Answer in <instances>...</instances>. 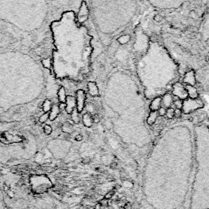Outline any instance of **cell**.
<instances>
[{"label": "cell", "instance_id": "6da1fadb", "mask_svg": "<svg viewBox=\"0 0 209 209\" xmlns=\"http://www.w3.org/2000/svg\"><path fill=\"white\" fill-rule=\"evenodd\" d=\"M204 107L203 101L199 99H185L183 101V112L185 114L190 113L195 109Z\"/></svg>", "mask_w": 209, "mask_h": 209}, {"label": "cell", "instance_id": "7a4b0ae2", "mask_svg": "<svg viewBox=\"0 0 209 209\" xmlns=\"http://www.w3.org/2000/svg\"><path fill=\"white\" fill-rule=\"evenodd\" d=\"M172 94L176 97L180 98V100H185L187 99V96H188V93L185 89V86L180 83H176L173 85Z\"/></svg>", "mask_w": 209, "mask_h": 209}, {"label": "cell", "instance_id": "3957f363", "mask_svg": "<svg viewBox=\"0 0 209 209\" xmlns=\"http://www.w3.org/2000/svg\"><path fill=\"white\" fill-rule=\"evenodd\" d=\"M76 109L78 112L80 114L81 112L83 110L85 107V100H86V94L84 91L78 90L76 92Z\"/></svg>", "mask_w": 209, "mask_h": 209}, {"label": "cell", "instance_id": "277c9868", "mask_svg": "<svg viewBox=\"0 0 209 209\" xmlns=\"http://www.w3.org/2000/svg\"><path fill=\"white\" fill-rule=\"evenodd\" d=\"M66 104V113L67 114H71L73 110L76 108V100H75V98L71 96H67Z\"/></svg>", "mask_w": 209, "mask_h": 209}, {"label": "cell", "instance_id": "5b68a950", "mask_svg": "<svg viewBox=\"0 0 209 209\" xmlns=\"http://www.w3.org/2000/svg\"><path fill=\"white\" fill-rule=\"evenodd\" d=\"M162 104H163V107H164L165 109L167 108H171V104H173V99H172V96L171 94L169 93H167L165 95L163 96V97L162 98Z\"/></svg>", "mask_w": 209, "mask_h": 209}, {"label": "cell", "instance_id": "8992f818", "mask_svg": "<svg viewBox=\"0 0 209 209\" xmlns=\"http://www.w3.org/2000/svg\"><path fill=\"white\" fill-rule=\"evenodd\" d=\"M87 89L92 96H97L99 95V89L95 82H89L87 83Z\"/></svg>", "mask_w": 209, "mask_h": 209}, {"label": "cell", "instance_id": "52a82bcc", "mask_svg": "<svg viewBox=\"0 0 209 209\" xmlns=\"http://www.w3.org/2000/svg\"><path fill=\"white\" fill-rule=\"evenodd\" d=\"M185 87L190 99H198L199 98V93L195 87L190 85H185Z\"/></svg>", "mask_w": 209, "mask_h": 209}, {"label": "cell", "instance_id": "ba28073f", "mask_svg": "<svg viewBox=\"0 0 209 209\" xmlns=\"http://www.w3.org/2000/svg\"><path fill=\"white\" fill-rule=\"evenodd\" d=\"M184 82L186 83V85H190V86H193V87L195 86V77L194 71L188 72V73L185 74V79H184Z\"/></svg>", "mask_w": 209, "mask_h": 209}, {"label": "cell", "instance_id": "9c48e42d", "mask_svg": "<svg viewBox=\"0 0 209 209\" xmlns=\"http://www.w3.org/2000/svg\"><path fill=\"white\" fill-rule=\"evenodd\" d=\"M60 114V109H59V106L57 104H53L52 107V109L49 112V117L48 119L51 120V121H54L55 119H57V116Z\"/></svg>", "mask_w": 209, "mask_h": 209}, {"label": "cell", "instance_id": "30bf717a", "mask_svg": "<svg viewBox=\"0 0 209 209\" xmlns=\"http://www.w3.org/2000/svg\"><path fill=\"white\" fill-rule=\"evenodd\" d=\"M57 96H58V100L60 103H66V88L64 87H61L58 91H57Z\"/></svg>", "mask_w": 209, "mask_h": 209}, {"label": "cell", "instance_id": "8fae6325", "mask_svg": "<svg viewBox=\"0 0 209 209\" xmlns=\"http://www.w3.org/2000/svg\"><path fill=\"white\" fill-rule=\"evenodd\" d=\"M162 104V98L161 97H157L154 98L152 100V102L150 103V109H151V111H158L159 108L161 107Z\"/></svg>", "mask_w": 209, "mask_h": 209}, {"label": "cell", "instance_id": "7c38bea8", "mask_svg": "<svg viewBox=\"0 0 209 209\" xmlns=\"http://www.w3.org/2000/svg\"><path fill=\"white\" fill-rule=\"evenodd\" d=\"M83 124L87 128H91L92 126L93 121H92V116L88 113H86L83 115Z\"/></svg>", "mask_w": 209, "mask_h": 209}, {"label": "cell", "instance_id": "4fadbf2b", "mask_svg": "<svg viewBox=\"0 0 209 209\" xmlns=\"http://www.w3.org/2000/svg\"><path fill=\"white\" fill-rule=\"evenodd\" d=\"M86 16H88V8H87L85 2H82L79 11V13H78V17Z\"/></svg>", "mask_w": 209, "mask_h": 209}, {"label": "cell", "instance_id": "5bb4252c", "mask_svg": "<svg viewBox=\"0 0 209 209\" xmlns=\"http://www.w3.org/2000/svg\"><path fill=\"white\" fill-rule=\"evenodd\" d=\"M158 118V111H151L147 118V124L152 125L155 123Z\"/></svg>", "mask_w": 209, "mask_h": 209}, {"label": "cell", "instance_id": "9a60e30c", "mask_svg": "<svg viewBox=\"0 0 209 209\" xmlns=\"http://www.w3.org/2000/svg\"><path fill=\"white\" fill-rule=\"evenodd\" d=\"M71 120L74 124H79L80 122V118H79V113L78 112L76 108L73 110L71 113Z\"/></svg>", "mask_w": 209, "mask_h": 209}, {"label": "cell", "instance_id": "2e32d148", "mask_svg": "<svg viewBox=\"0 0 209 209\" xmlns=\"http://www.w3.org/2000/svg\"><path fill=\"white\" fill-rule=\"evenodd\" d=\"M61 130L63 133H66L67 134H70L74 132V128H73V125L70 124L69 123H65L62 125Z\"/></svg>", "mask_w": 209, "mask_h": 209}, {"label": "cell", "instance_id": "e0dca14e", "mask_svg": "<svg viewBox=\"0 0 209 209\" xmlns=\"http://www.w3.org/2000/svg\"><path fill=\"white\" fill-rule=\"evenodd\" d=\"M52 101L50 100H44L43 104V110L44 111V113H49L50 110L52 109Z\"/></svg>", "mask_w": 209, "mask_h": 209}, {"label": "cell", "instance_id": "ac0fdd59", "mask_svg": "<svg viewBox=\"0 0 209 209\" xmlns=\"http://www.w3.org/2000/svg\"><path fill=\"white\" fill-rule=\"evenodd\" d=\"M0 209H8V207H7V205H6V203H5L1 189H0Z\"/></svg>", "mask_w": 209, "mask_h": 209}, {"label": "cell", "instance_id": "d6986e66", "mask_svg": "<svg viewBox=\"0 0 209 209\" xmlns=\"http://www.w3.org/2000/svg\"><path fill=\"white\" fill-rule=\"evenodd\" d=\"M43 132H44V133H45L47 136H50L52 133V128L50 125L46 124V125L43 127Z\"/></svg>", "mask_w": 209, "mask_h": 209}, {"label": "cell", "instance_id": "ffe728a7", "mask_svg": "<svg viewBox=\"0 0 209 209\" xmlns=\"http://www.w3.org/2000/svg\"><path fill=\"white\" fill-rule=\"evenodd\" d=\"M42 65L46 69H50L52 66V61L50 59H43L42 61Z\"/></svg>", "mask_w": 209, "mask_h": 209}, {"label": "cell", "instance_id": "44dd1931", "mask_svg": "<svg viewBox=\"0 0 209 209\" xmlns=\"http://www.w3.org/2000/svg\"><path fill=\"white\" fill-rule=\"evenodd\" d=\"M48 117H49V113H44L43 114H42V115L39 117V119H38L39 123H40V124L46 123V121L48 119Z\"/></svg>", "mask_w": 209, "mask_h": 209}, {"label": "cell", "instance_id": "7402d4cb", "mask_svg": "<svg viewBox=\"0 0 209 209\" xmlns=\"http://www.w3.org/2000/svg\"><path fill=\"white\" fill-rule=\"evenodd\" d=\"M86 108H87V110L88 114H92V113L95 112L96 110L95 105L93 104H92V103H88V104H87Z\"/></svg>", "mask_w": 209, "mask_h": 209}, {"label": "cell", "instance_id": "603a6c76", "mask_svg": "<svg viewBox=\"0 0 209 209\" xmlns=\"http://www.w3.org/2000/svg\"><path fill=\"white\" fill-rule=\"evenodd\" d=\"M173 104L175 105L176 109H182V107H183V101H182V100L178 99V100H176L174 102H173Z\"/></svg>", "mask_w": 209, "mask_h": 209}, {"label": "cell", "instance_id": "cb8c5ba5", "mask_svg": "<svg viewBox=\"0 0 209 209\" xmlns=\"http://www.w3.org/2000/svg\"><path fill=\"white\" fill-rule=\"evenodd\" d=\"M174 110H175V109H173L172 107L167 109L166 115L168 119H172V118H174Z\"/></svg>", "mask_w": 209, "mask_h": 209}, {"label": "cell", "instance_id": "d4e9b609", "mask_svg": "<svg viewBox=\"0 0 209 209\" xmlns=\"http://www.w3.org/2000/svg\"><path fill=\"white\" fill-rule=\"evenodd\" d=\"M104 127L108 129V130H110V129L113 128L114 125H113L112 122H111L109 119H107V120H105V121H104Z\"/></svg>", "mask_w": 209, "mask_h": 209}, {"label": "cell", "instance_id": "484cf974", "mask_svg": "<svg viewBox=\"0 0 209 209\" xmlns=\"http://www.w3.org/2000/svg\"><path fill=\"white\" fill-rule=\"evenodd\" d=\"M128 38L129 36H128V35H124V36H122L121 38H119V42L120 43H122V44H124V43H126L128 41Z\"/></svg>", "mask_w": 209, "mask_h": 209}, {"label": "cell", "instance_id": "4316f807", "mask_svg": "<svg viewBox=\"0 0 209 209\" xmlns=\"http://www.w3.org/2000/svg\"><path fill=\"white\" fill-rule=\"evenodd\" d=\"M166 113L167 109H165L164 107H160L159 109L158 110V114L159 116H164V115H166Z\"/></svg>", "mask_w": 209, "mask_h": 209}, {"label": "cell", "instance_id": "83f0119b", "mask_svg": "<svg viewBox=\"0 0 209 209\" xmlns=\"http://www.w3.org/2000/svg\"><path fill=\"white\" fill-rule=\"evenodd\" d=\"M92 121H93V123H95V124H99L100 121V119L99 118V115H98V114L93 115V116H92Z\"/></svg>", "mask_w": 209, "mask_h": 209}, {"label": "cell", "instance_id": "f1b7e54d", "mask_svg": "<svg viewBox=\"0 0 209 209\" xmlns=\"http://www.w3.org/2000/svg\"><path fill=\"white\" fill-rule=\"evenodd\" d=\"M181 109H176L174 110V117H176V118H180L181 116Z\"/></svg>", "mask_w": 209, "mask_h": 209}, {"label": "cell", "instance_id": "f546056e", "mask_svg": "<svg viewBox=\"0 0 209 209\" xmlns=\"http://www.w3.org/2000/svg\"><path fill=\"white\" fill-rule=\"evenodd\" d=\"M88 18V16H81V17H78V21L79 23H83L85 22L86 20Z\"/></svg>", "mask_w": 209, "mask_h": 209}, {"label": "cell", "instance_id": "4dcf8cb0", "mask_svg": "<svg viewBox=\"0 0 209 209\" xmlns=\"http://www.w3.org/2000/svg\"><path fill=\"white\" fill-rule=\"evenodd\" d=\"M82 163H84V164H88V163H91V158H88V157H85V158H83Z\"/></svg>", "mask_w": 209, "mask_h": 209}, {"label": "cell", "instance_id": "1f68e13d", "mask_svg": "<svg viewBox=\"0 0 209 209\" xmlns=\"http://www.w3.org/2000/svg\"><path fill=\"white\" fill-rule=\"evenodd\" d=\"M58 106H59V109H60V110H62V109H66V103H60Z\"/></svg>", "mask_w": 209, "mask_h": 209}, {"label": "cell", "instance_id": "d6a6232c", "mask_svg": "<svg viewBox=\"0 0 209 209\" xmlns=\"http://www.w3.org/2000/svg\"><path fill=\"white\" fill-rule=\"evenodd\" d=\"M83 140V136L81 135V134H78L75 136V141H81Z\"/></svg>", "mask_w": 209, "mask_h": 209}, {"label": "cell", "instance_id": "836d02e7", "mask_svg": "<svg viewBox=\"0 0 209 209\" xmlns=\"http://www.w3.org/2000/svg\"><path fill=\"white\" fill-rule=\"evenodd\" d=\"M163 19V17H162L160 14H157L155 16H154V20H156V21H159V20H161Z\"/></svg>", "mask_w": 209, "mask_h": 209}, {"label": "cell", "instance_id": "e575fe53", "mask_svg": "<svg viewBox=\"0 0 209 209\" xmlns=\"http://www.w3.org/2000/svg\"><path fill=\"white\" fill-rule=\"evenodd\" d=\"M97 130H99L100 132H103V131H104V127H103L101 124H98V126H97Z\"/></svg>", "mask_w": 209, "mask_h": 209}, {"label": "cell", "instance_id": "d590c367", "mask_svg": "<svg viewBox=\"0 0 209 209\" xmlns=\"http://www.w3.org/2000/svg\"><path fill=\"white\" fill-rule=\"evenodd\" d=\"M3 113H4V109L3 107H0V114H3Z\"/></svg>", "mask_w": 209, "mask_h": 209}]
</instances>
